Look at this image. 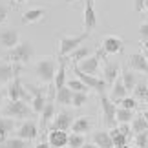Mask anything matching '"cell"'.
Here are the masks:
<instances>
[{
  "mask_svg": "<svg viewBox=\"0 0 148 148\" xmlns=\"http://www.w3.org/2000/svg\"><path fill=\"white\" fill-rule=\"evenodd\" d=\"M93 53V48L90 46H84V44H81L77 49H73L70 55H68V60H71V64H77V62H81L82 59H86V57H90Z\"/></svg>",
  "mask_w": 148,
  "mask_h": 148,
  "instance_id": "23",
  "label": "cell"
},
{
  "mask_svg": "<svg viewBox=\"0 0 148 148\" xmlns=\"http://www.w3.org/2000/svg\"><path fill=\"white\" fill-rule=\"evenodd\" d=\"M145 11H148V0H145Z\"/></svg>",
  "mask_w": 148,
  "mask_h": 148,
  "instance_id": "48",
  "label": "cell"
},
{
  "mask_svg": "<svg viewBox=\"0 0 148 148\" xmlns=\"http://www.w3.org/2000/svg\"><path fill=\"white\" fill-rule=\"evenodd\" d=\"M92 139H93V143L97 145L99 148H113L110 132H106V130H97V132H93Z\"/></svg>",
  "mask_w": 148,
  "mask_h": 148,
  "instance_id": "24",
  "label": "cell"
},
{
  "mask_svg": "<svg viewBox=\"0 0 148 148\" xmlns=\"http://www.w3.org/2000/svg\"><path fill=\"white\" fill-rule=\"evenodd\" d=\"M18 42H20V35H18V31H16V29L9 27V29L0 31V46H2V48L11 49V48H15Z\"/></svg>",
  "mask_w": 148,
  "mask_h": 148,
  "instance_id": "15",
  "label": "cell"
},
{
  "mask_svg": "<svg viewBox=\"0 0 148 148\" xmlns=\"http://www.w3.org/2000/svg\"><path fill=\"white\" fill-rule=\"evenodd\" d=\"M20 71H22V66L20 64H13V62H0V84H9Z\"/></svg>",
  "mask_w": 148,
  "mask_h": 148,
  "instance_id": "10",
  "label": "cell"
},
{
  "mask_svg": "<svg viewBox=\"0 0 148 148\" xmlns=\"http://www.w3.org/2000/svg\"><path fill=\"white\" fill-rule=\"evenodd\" d=\"M66 62H68V57H60L59 59V66H57V73H55V79H53L55 90H59L66 84Z\"/></svg>",
  "mask_w": 148,
  "mask_h": 148,
  "instance_id": "20",
  "label": "cell"
},
{
  "mask_svg": "<svg viewBox=\"0 0 148 148\" xmlns=\"http://www.w3.org/2000/svg\"><path fill=\"white\" fill-rule=\"evenodd\" d=\"M8 18H9V8H8L5 4L0 2V26L5 24V22H8Z\"/></svg>",
  "mask_w": 148,
  "mask_h": 148,
  "instance_id": "38",
  "label": "cell"
},
{
  "mask_svg": "<svg viewBox=\"0 0 148 148\" xmlns=\"http://www.w3.org/2000/svg\"><path fill=\"white\" fill-rule=\"evenodd\" d=\"M8 99L9 101H26V102H29L31 97H29V93H27V90L24 88V84H22L20 81V77L16 75L13 81L9 82V88H8Z\"/></svg>",
  "mask_w": 148,
  "mask_h": 148,
  "instance_id": "8",
  "label": "cell"
},
{
  "mask_svg": "<svg viewBox=\"0 0 148 148\" xmlns=\"http://www.w3.org/2000/svg\"><path fill=\"white\" fill-rule=\"evenodd\" d=\"M139 37L141 40H148V20L139 26Z\"/></svg>",
  "mask_w": 148,
  "mask_h": 148,
  "instance_id": "40",
  "label": "cell"
},
{
  "mask_svg": "<svg viewBox=\"0 0 148 148\" xmlns=\"http://www.w3.org/2000/svg\"><path fill=\"white\" fill-rule=\"evenodd\" d=\"M71 97H73V92H71V90L66 86V84L55 92V101L59 102V104H62V106L71 104Z\"/></svg>",
  "mask_w": 148,
  "mask_h": 148,
  "instance_id": "26",
  "label": "cell"
},
{
  "mask_svg": "<svg viewBox=\"0 0 148 148\" xmlns=\"http://www.w3.org/2000/svg\"><path fill=\"white\" fill-rule=\"evenodd\" d=\"M104 51L99 49L95 51V53H92L90 57H86V59H82L81 62H77V68L81 70L82 73H88V75H95V73L99 71V66H101V60L104 59Z\"/></svg>",
  "mask_w": 148,
  "mask_h": 148,
  "instance_id": "5",
  "label": "cell"
},
{
  "mask_svg": "<svg viewBox=\"0 0 148 148\" xmlns=\"http://www.w3.org/2000/svg\"><path fill=\"white\" fill-rule=\"evenodd\" d=\"M117 128H119V132H121V134H124L128 139L132 137V126H130L128 123H119V126H117Z\"/></svg>",
  "mask_w": 148,
  "mask_h": 148,
  "instance_id": "39",
  "label": "cell"
},
{
  "mask_svg": "<svg viewBox=\"0 0 148 148\" xmlns=\"http://www.w3.org/2000/svg\"><path fill=\"white\" fill-rule=\"evenodd\" d=\"M123 48H124L123 38H119V37H115V35H108V37H104V40H102V44H101V49L104 51L106 55L121 53Z\"/></svg>",
  "mask_w": 148,
  "mask_h": 148,
  "instance_id": "12",
  "label": "cell"
},
{
  "mask_svg": "<svg viewBox=\"0 0 148 148\" xmlns=\"http://www.w3.org/2000/svg\"><path fill=\"white\" fill-rule=\"evenodd\" d=\"M26 0H15V5H20V4H24Z\"/></svg>",
  "mask_w": 148,
  "mask_h": 148,
  "instance_id": "46",
  "label": "cell"
},
{
  "mask_svg": "<svg viewBox=\"0 0 148 148\" xmlns=\"http://www.w3.org/2000/svg\"><path fill=\"white\" fill-rule=\"evenodd\" d=\"M4 117H11V119H29L33 115V110L29 106V102L26 101H9L4 106Z\"/></svg>",
  "mask_w": 148,
  "mask_h": 148,
  "instance_id": "4",
  "label": "cell"
},
{
  "mask_svg": "<svg viewBox=\"0 0 148 148\" xmlns=\"http://www.w3.org/2000/svg\"><path fill=\"white\" fill-rule=\"evenodd\" d=\"M128 64H130V70L135 71V73H146L148 75V60L145 59V55L137 51V53H132L128 57Z\"/></svg>",
  "mask_w": 148,
  "mask_h": 148,
  "instance_id": "14",
  "label": "cell"
},
{
  "mask_svg": "<svg viewBox=\"0 0 148 148\" xmlns=\"http://www.w3.org/2000/svg\"><path fill=\"white\" fill-rule=\"evenodd\" d=\"M117 104H121V108H126V110H135L137 108V101H135L134 97H124V99H121L117 102Z\"/></svg>",
  "mask_w": 148,
  "mask_h": 148,
  "instance_id": "37",
  "label": "cell"
},
{
  "mask_svg": "<svg viewBox=\"0 0 148 148\" xmlns=\"http://www.w3.org/2000/svg\"><path fill=\"white\" fill-rule=\"evenodd\" d=\"M57 66H59V60L55 57H42V59H38L35 64V71H37L38 81L42 84H53Z\"/></svg>",
  "mask_w": 148,
  "mask_h": 148,
  "instance_id": "1",
  "label": "cell"
},
{
  "mask_svg": "<svg viewBox=\"0 0 148 148\" xmlns=\"http://www.w3.org/2000/svg\"><path fill=\"white\" fill-rule=\"evenodd\" d=\"M73 124V115L70 112H59L57 115L51 119V124H49V130H64V132H68V130L71 128Z\"/></svg>",
  "mask_w": 148,
  "mask_h": 148,
  "instance_id": "11",
  "label": "cell"
},
{
  "mask_svg": "<svg viewBox=\"0 0 148 148\" xmlns=\"http://www.w3.org/2000/svg\"><path fill=\"white\" fill-rule=\"evenodd\" d=\"M141 53H143L145 59L148 60V40H143V51H141Z\"/></svg>",
  "mask_w": 148,
  "mask_h": 148,
  "instance_id": "42",
  "label": "cell"
},
{
  "mask_svg": "<svg viewBox=\"0 0 148 148\" xmlns=\"http://www.w3.org/2000/svg\"><path fill=\"white\" fill-rule=\"evenodd\" d=\"M143 117L146 119V123H148V110H145V112H143Z\"/></svg>",
  "mask_w": 148,
  "mask_h": 148,
  "instance_id": "47",
  "label": "cell"
},
{
  "mask_svg": "<svg viewBox=\"0 0 148 148\" xmlns=\"http://www.w3.org/2000/svg\"><path fill=\"white\" fill-rule=\"evenodd\" d=\"M135 146L137 148H148V132H141V134H135Z\"/></svg>",
  "mask_w": 148,
  "mask_h": 148,
  "instance_id": "36",
  "label": "cell"
},
{
  "mask_svg": "<svg viewBox=\"0 0 148 148\" xmlns=\"http://www.w3.org/2000/svg\"><path fill=\"white\" fill-rule=\"evenodd\" d=\"M81 148H99V146L95 145V143H84V145H82Z\"/></svg>",
  "mask_w": 148,
  "mask_h": 148,
  "instance_id": "44",
  "label": "cell"
},
{
  "mask_svg": "<svg viewBox=\"0 0 148 148\" xmlns=\"http://www.w3.org/2000/svg\"><path fill=\"white\" fill-rule=\"evenodd\" d=\"M73 71H75V75H77L79 81L84 82V84H86V86H88L90 90H95L97 93L106 92V86H108V84H106L104 81H102V79L95 77V75H88V73H82V71L77 68V64H73Z\"/></svg>",
  "mask_w": 148,
  "mask_h": 148,
  "instance_id": "7",
  "label": "cell"
},
{
  "mask_svg": "<svg viewBox=\"0 0 148 148\" xmlns=\"http://www.w3.org/2000/svg\"><path fill=\"white\" fill-rule=\"evenodd\" d=\"M66 86L71 90V92H84V93H88V86L84 82H81L79 79H71V81H66Z\"/></svg>",
  "mask_w": 148,
  "mask_h": 148,
  "instance_id": "33",
  "label": "cell"
},
{
  "mask_svg": "<svg viewBox=\"0 0 148 148\" xmlns=\"http://www.w3.org/2000/svg\"><path fill=\"white\" fill-rule=\"evenodd\" d=\"M99 99H101V108H102V119H104V124L108 128L117 126V119H115L117 106H115V102H112L110 97H108L104 92L99 93Z\"/></svg>",
  "mask_w": 148,
  "mask_h": 148,
  "instance_id": "6",
  "label": "cell"
},
{
  "mask_svg": "<svg viewBox=\"0 0 148 148\" xmlns=\"http://www.w3.org/2000/svg\"><path fill=\"white\" fill-rule=\"evenodd\" d=\"M128 148H137V146H128Z\"/></svg>",
  "mask_w": 148,
  "mask_h": 148,
  "instance_id": "50",
  "label": "cell"
},
{
  "mask_svg": "<svg viewBox=\"0 0 148 148\" xmlns=\"http://www.w3.org/2000/svg\"><path fill=\"white\" fill-rule=\"evenodd\" d=\"M134 93H135V97L137 99H146V95H148V88H146V82H137L135 84V88H134Z\"/></svg>",
  "mask_w": 148,
  "mask_h": 148,
  "instance_id": "35",
  "label": "cell"
},
{
  "mask_svg": "<svg viewBox=\"0 0 148 148\" xmlns=\"http://www.w3.org/2000/svg\"><path fill=\"white\" fill-rule=\"evenodd\" d=\"M15 130V119L11 117H0V143H4L9 137V134Z\"/></svg>",
  "mask_w": 148,
  "mask_h": 148,
  "instance_id": "25",
  "label": "cell"
},
{
  "mask_svg": "<svg viewBox=\"0 0 148 148\" xmlns=\"http://www.w3.org/2000/svg\"><path fill=\"white\" fill-rule=\"evenodd\" d=\"M126 88H124V84H123V81H121V75H119L115 81H113V84H112V92H110V101L112 102H117L121 101V99H124L126 97Z\"/></svg>",
  "mask_w": 148,
  "mask_h": 148,
  "instance_id": "21",
  "label": "cell"
},
{
  "mask_svg": "<svg viewBox=\"0 0 148 148\" xmlns=\"http://www.w3.org/2000/svg\"><path fill=\"white\" fill-rule=\"evenodd\" d=\"M121 81L124 84V88H126V92H132V90L135 88V84H137V75H135V71L132 70H124L121 71Z\"/></svg>",
  "mask_w": 148,
  "mask_h": 148,
  "instance_id": "27",
  "label": "cell"
},
{
  "mask_svg": "<svg viewBox=\"0 0 148 148\" xmlns=\"http://www.w3.org/2000/svg\"><path fill=\"white\" fill-rule=\"evenodd\" d=\"M93 128V121H92V117H77L75 121H73V124H71V132L73 134H88L90 130Z\"/></svg>",
  "mask_w": 148,
  "mask_h": 148,
  "instance_id": "18",
  "label": "cell"
},
{
  "mask_svg": "<svg viewBox=\"0 0 148 148\" xmlns=\"http://www.w3.org/2000/svg\"><path fill=\"white\" fill-rule=\"evenodd\" d=\"M119 75H121V66H119L117 62H108L104 66V70H102V81L106 84H110V86Z\"/></svg>",
  "mask_w": 148,
  "mask_h": 148,
  "instance_id": "17",
  "label": "cell"
},
{
  "mask_svg": "<svg viewBox=\"0 0 148 148\" xmlns=\"http://www.w3.org/2000/svg\"><path fill=\"white\" fill-rule=\"evenodd\" d=\"M88 38H90V31H84L81 35H62L59 40V57H68L73 49H77Z\"/></svg>",
  "mask_w": 148,
  "mask_h": 148,
  "instance_id": "3",
  "label": "cell"
},
{
  "mask_svg": "<svg viewBox=\"0 0 148 148\" xmlns=\"http://www.w3.org/2000/svg\"><path fill=\"white\" fill-rule=\"evenodd\" d=\"M35 148H51V145L48 143V141H42V143H38Z\"/></svg>",
  "mask_w": 148,
  "mask_h": 148,
  "instance_id": "43",
  "label": "cell"
},
{
  "mask_svg": "<svg viewBox=\"0 0 148 148\" xmlns=\"http://www.w3.org/2000/svg\"><path fill=\"white\" fill-rule=\"evenodd\" d=\"M84 145V135L82 134H70L68 135V146L70 148H81Z\"/></svg>",
  "mask_w": 148,
  "mask_h": 148,
  "instance_id": "34",
  "label": "cell"
},
{
  "mask_svg": "<svg viewBox=\"0 0 148 148\" xmlns=\"http://www.w3.org/2000/svg\"><path fill=\"white\" fill-rule=\"evenodd\" d=\"M48 143L51 145V148H64V146H68V132H64V130H49Z\"/></svg>",
  "mask_w": 148,
  "mask_h": 148,
  "instance_id": "16",
  "label": "cell"
},
{
  "mask_svg": "<svg viewBox=\"0 0 148 148\" xmlns=\"http://www.w3.org/2000/svg\"><path fill=\"white\" fill-rule=\"evenodd\" d=\"M113 148H128V145H123V146H113Z\"/></svg>",
  "mask_w": 148,
  "mask_h": 148,
  "instance_id": "49",
  "label": "cell"
},
{
  "mask_svg": "<svg viewBox=\"0 0 148 148\" xmlns=\"http://www.w3.org/2000/svg\"><path fill=\"white\" fill-rule=\"evenodd\" d=\"M55 117V104H53V99H49L46 104H44L42 112H40V128L44 130L51 123V119Z\"/></svg>",
  "mask_w": 148,
  "mask_h": 148,
  "instance_id": "22",
  "label": "cell"
},
{
  "mask_svg": "<svg viewBox=\"0 0 148 148\" xmlns=\"http://www.w3.org/2000/svg\"><path fill=\"white\" fill-rule=\"evenodd\" d=\"M86 102H88V93H84V92H73V97H71V106L73 108H82Z\"/></svg>",
  "mask_w": 148,
  "mask_h": 148,
  "instance_id": "32",
  "label": "cell"
},
{
  "mask_svg": "<svg viewBox=\"0 0 148 148\" xmlns=\"http://www.w3.org/2000/svg\"><path fill=\"white\" fill-rule=\"evenodd\" d=\"M82 24H84V31H92L97 27V11L93 8V0H84Z\"/></svg>",
  "mask_w": 148,
  "mask_h": 148,
  "instance_id": "9",
  "label": "cell"
},
{
  "mask_svg": "<svg viewBox=\"0 0 148 148\" xmlns=\"http://www.w3.org/2000/svg\"><path fill=\"white\" fill-rule=\"evenodd\" d=\"M0 148H27V141L20 137H8L4 143H0Z\"/></svg>",
  "mask_w": 148,
  "mask_h": 148,
  "instance_id": "30",
  "label": "cell"
},
{
  "mask_svg": "<svg viewBox=\"0 0 148 148\" xmlns=\"http://www.w3.org/2000/svg\"><path fill=\"white\" fill-rule=\"evenodd\" d=\"M44 16H46V9H42V8L27 9L22 13V24H35V22H40Z\"/></svg>",
  "mask_w": 148,
  "mask_h": 148,
  "instance_id": "19",
  "label": "cell"
},
{
  "mask_svg": "<svg viewBox=\"0 0 148 148\" xmlns=\"http://www.w3.org/2000/svg\"><path fill=\"white\" fill-rule=\"evenodd\" d=\"M33 44L29 40H22L18 42L15 48L8 49V53H5V60L13 62V64H27L31 59H33Z\"/></svg>",
  "mask_w": 148,
  "mask_h": 148,
  "instance_id": "2",
  "label": "cell"
},
{
  "mask_svg": "<svg viewBox=\"0 0 148 148\" xmlns=\"http://www.w3.org/2000/svg\"><path fill=\"white\" fill-rule=\"evenodd\" d=\"M38 135V126H37V123L35 121H26V123H22L18 128H16V137H20V139H24V141H33Z\"/></svg>",
  "mask_w": 148,
  "mask_h": 148,
  "instance_id": "13",
  "label": "cell"
},
{
  "mask_svg": "<svg viewBox=\"0 0 148 148\" xmlns=\"http://www.w3.org/2000/svg\"><path fill=\"white\" fill-rule=\"evenodd\" d=\"M115 119H117V123H130L134 119V110H126V108L119 106L115 110Z\"/></svg>",
  "mask_w": 148,
  "mask_h": 148,
  "instance_id": "31",
  "label": "cell"
},
{
  "mask_svg": "<svg viewBox=\"0 0 148 148\" xmlns=\"http://www.w3.org/2000/svg\"><path fill=\"white\" fill-rule=\"evenodd\" d=\"M110 137H112L113 146H123V145H128V137H126L124 134L119 132V128H117V126L110 128Z\"/></svg>",
  "mask_w": 148,
  "mask_h": 148,
  "instance_id": "29",
  "label": "cell"
},
{
  "mask_svg": "<svg viewBox=\"0 0 148 148\" xmlns=\"http://www.w3.org/2000/svg\"><path fill=\"white\" fill-rule=\"evenodd\" d=\"M134 9L141 13V11H145V0H134Z\"/></svg>",
  "mask_w": 148,
  "mask_h": 148,
  "instance_id": "41",
  "label": "cell"
},
{
  "mask_svg": "<svg viewBox=\"0 0 148 148\" xmlns=\"http://www.w3.org/2000/svg\"><path fill=\"white\" fill-rule=\"evenodd\" d=\"M146 88H148V82H146Z\"/></svg>",
  "mask_w": 148,
  "mask_h": 148,
  "instance_id": "51",
  "label": "cell"
},
{
  "mask_svg": "<svg viewBox=\"0 0 148 148\" xmlns=\"http://www.w3.org/2000/svg\"><path fill=\"white\" fill-rule=\"evenodd\" d=\"M132 124V134H141V132H148V123L146 119L143 117V113H139V115H134V119L130 121Z\"/></svg>",
  "mask_w": 148,
  "mask_h": 148,
  "instance_id": "28",
  "label": "cell"
},
{
  "mask_svg": "<svg viewBox=\"0 0 148 148\" xmlns=\"http://www.w3.org/2000/svg\"><path fill=\"white\" fill-rule=\"evenodd\" d=\"M2 101H4V90L0 88V102H2Z\"/></svg>",
  "mask_w": 148,
  "mask_h": 148,
  "instance_id": "45",
  "label": "cell"
}]
</instances>
